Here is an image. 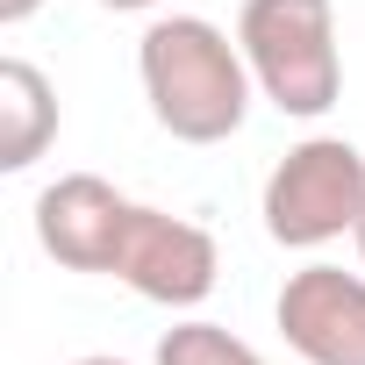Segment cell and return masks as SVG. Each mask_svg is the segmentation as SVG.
<instances>
[{
	"mask_svg": "<svg viewBox=\"0 0 365 365\" xmlns=\"http://www.w3.org/2000/svg\"><path fill=\"white\" fill-rule=\"evenodd\" d=\"M136 72L158 129L179 143H230L258 93L244 43H230L208 15H158L136 43Z\"/></svg>",
	"mask_w": 365,
	"mask_h": 365,
	"instance_id": "cell-1",
	"label": "cell"
},
{
	"mask_svg": "<svg viewBox=\"0 0 365 365\" xmlns=\"http://www.w3.org/2000/svg\"><path fill=\"white\" fill-rule=\"evenodd\" d=\"M244 65L258 93L279 115H329L344 93V51H336V8L329 0H244L237 15Z\"/></svg>",
	"mask_w": 365,
	"mask_h": 365,
	"instance_id": "cell-2",
	"label": "cell"
},
{
	"mask_svg": "<svg viewBox=\"0 0 365 365\" xmlns=\"http://www.w3.org/2000/svg\"><path fill=\"white\" fill-rule=\"evenodd\" d=\"M258 215H265V237L279 251H322V244L351 237L365 215V150L344 136L294 143L265 179Z\"/></svg>",
	"mask_w": 365,
	"mask_h": 365,
	"instance_id": "cell-3",
	"label": "cell"
},
{
	"mask_svg": "<svg viewBox=\"0 0 365 365\" xmlns=\"http://www.w3.org/2000/svg\"><path fill=\"white\" fill-rule=\"evenodd\" d=\"M215 272H222V258H215V237H208L201 222L136 201L129 237H122L108 279H122L129 294H143V301H158V308H201V301L215 294Z\"/></svg>",
	"mask_w": 365,
	"mask_h": 365,
	"instance_id": "cell-4",
	"label": "cell"
},
{
	"mask_svg": "<svg viewBox=\"0 0 365 365\" xmlns=\"http://www.w3.org/2000/svg\"><path fill=\"white\" fill-rule=\"evenodd\" d=\"M279 336L308 365H365V272L301 265L279 287Z\"/></svg>",
	"mask_w": 365,
	"mask_h": 365,
	"instance_id": "cell-5",
	"label": "cell"
},
{
	"mask_svg": "<svg viewBox=\"0 0 365 365\" xmlns=\"http://www.w3.org/2000/svg\"><path fill=\"white\" fill-rule=\"evenodd\" d=\"M136 201L115 194L101 172H65L36 194V244L65 272H115V251L129 237Z\"/></svg>",
	"mask_w": 365,
	"mask_h": 365,
	"instance_id": "cell-6",
	"label": "cell"
},
{
	"mask_svg": "<svg viewBox=\"0 0 365 365\" xmlns=\"http://www.w3.org/2000/svg\"><path fill=\"white\" fill-rule=\"evenodd\" d=\"M58 136V86L29 65L8 58L0 65V172H29Z\"/></svg>",
	"mask_w": 365,
	"mask_h": 365,
	"instance_id": "cell-7",
	"label": "cell"
},
{
	"mask_svg": "<svg viewBox=\"0 0 365 365\" xmlns=\"http://www.w3.org/2000/svg\"><path fill=\"white\" fill-rule=\"evenodd\" d=\"M158 365H265V358L222 322H172L158 336Z\"/></svg>",
	"mask_w": 365,
	"mask_h": 365,
	"instance_id": "cell-8",
	"label": "cell"
},
{
	"mask_svg": "<svg viewBox=\"0 0 365 365\" xmlns=\"http://www.w3.org/2000/svg\"><path fill=\"white\" fill-rule=\"evenodd\" d=\"M36 8H43V0H0V22H8V29H15V22H29Z\"/></svg>",
	"mask_w": 365,
	"mask_h": 365,
	"instance_id": "cell-9",
	"label": "cell"
},
{
	"mask_svg": "<svg viewBox=\"0 0 365 365\" xmlns=\"http://www.w3.org/2000/svg\"><path fill=\"white\" fill-rule=\"evenodd\" d=\"M101 8H115V15H143V8H158V0H101Z\"/></svg>",
	"mask_w": 365,
	"mask_h": 365,
	"instance_id": "cell-10",
	"label": "cell"
},
{
	"mask_svg": "<svg viewBox=\"0 0 365 365\" xmlns=\"http://www.w3.org/2000/svg\"><path fill=\"white\" fill-rule=\"evenodd\" d=\"M351 244H358V258H365V215H358V230H351Z\"/></svg>",
	"mask_w": 365,
	"mask_h": 365,
	"instance_id": "cell-11",
	"label": "cell"
},
{
	"mask_svg": "<svg viewBox=\"0 0 365 365\" xmlns=\"http://www.w3.org/2000/svg\"><path fill=\"white\" fill-rule=\"evenodd\" d=\"M79 365H129V358H79Z\"/></svg>",
	"mask_w": 365,
	"mask_h": 365,
	"instance_id": "cell-12",
	"label": "cell"
}]
</instances>
